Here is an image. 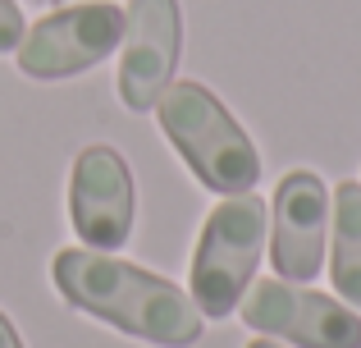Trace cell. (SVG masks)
<instances>
[{
	"mask_svg": "<svg viewBox=\"0 0 361 348\" xmlns=\"http://www.w3.org/2000/svg\"><path fill=\"white\" fill-rule=\"evenodd\" d=\"M51 280L69 307L115 325L133 340L160 348H192L206 330V316L174 280L119 261L115 252L64 248L51 261Z\"/></svg>",
	"mask_w": 361,
	"mask_h": 348,
	"instance_id": "obj_1",
	"label": "cell"
},
{
	"mask_svg": "<svg viewBox=\"0 0 361 348\" xmlns=\"http://www.w3.org/2000/svg\"><path fill=\"white\" fill-rule=\"evenodd\" d=\"M156 115H160L165 143L183 156V165L197 174V184H206L211 193H224V197L256 188L261 156H256L247 128H238V119L224 110V101L211 88H202L192 78L169 83L165 97L156 101Z\"/></svg>",
	"mask_w": 361,
	"mask_h": 348,
	"instance_id": "obj_2",
	"label": "cell"
},
{
	"mask_svg": "<svg viewBox=\"0 0 361 348\" xmlns=\"http://www.w3.org/2000/svg\"><path fill=\"white\" fill-rule=\"evenodd\" d=\"M265 202L252 193H238L220 202L202 224V239L192 252V303L202 316L224 321L238 312L247 284H252L256 266L265 252Z\"/></svg>",
	"mask_w": 361,
	"mask_h": 348,
	"instance_id": "obj_3",
	"label": "cell"
},
{
	"mask_svg": "<svg viewBox=\"0 0 361 348\" xmlns=\"http://www.w3.org/2000/svg\"><path fill=\"white\" fill-rule=\"evenodd\" d=\"M238 316L265 340L293 348H361V312L293 280H261L243 294Z\"/></svg>",
	"mask_w": 361,
	"mask_h": 348,
	"instance_id": "obj_4",
	"label": "cell"
},
{
	"mask_svg": "<svg viewBox=\"0 0 361 348\" xmlns=\"http://www.w3.org/2000/svg\"><path fill=\"white\" fill-rule=\"evenodd\" d=\"M123 42V9L119 5H69L55 9V14L37 18L23 32L14 51L18 73L27 78H73V73H87L92 64H101L106 55H115V46Z\"/></svg>",
	"mask_w": 361,
	"mask_h": 348,
	"instance_id": "obj_5",
	"label": "cell"
},
{
	"mask_svg": "<svg viewBox=\"0 0 361 348\" xmlns=\"http://www.w3.org/2000/svg\"><path fill=\"white\" fill-rule=\"evenodd\" d=\"M69 220L82 248L92 252H115L133 239L137 220V188L133 170L115 147L97 143L82 147L69 174Z\"/></svg>",
	"mask_w": 361,
	"mask_h": 348,
	"instance_id": "obj_6",
	"label": "cell"
},
{
	"mask_svg": "<svg viewBox=\"0 0 361 348\" xmlns=\"http://www.w3.org/2000/svg\"><path fill=\"white\" fill-rule=\"evenodd\" d=\"M183 51V14L178 0H133L123 9V55H119V101L142 115L156 110L174 83Z\"/></svg>",
	"mask_w": 361,
	"mask_h": 348,
	"instance_id": "obj_7",
	"label": "cell"
},
{
	"mask_svg": "<svg viewBox=\"0 0 361 348\" xmlns=\"http://www.w3.org/2000/svg\"><path fill=\"white\" fill-rule=\"evenodd\" d=\"M329 252V188L320 174L293 170L270 197V266L279 280L307 284Z\"/></svg>",
	"mask_w": 361,
	"mask_h": 348,
	"instance_id": "obj_8",
	"label": "cell"
},
{
	"mask_svg": "<svg viewBox=\"0 0 361 348\" xmlns=\"http://www.w3.org/2000/svg\"><path fill=\"white\" fill-rule=\"evenodd\" d=\"M329 211H334V234H329V280H334L338 298L348 307L361 312V184L348 179V184L334 188L329 197Z\"/></svg>",
	"mask_w": 361,
	"mask_h": 348,
	"instance_id": "obj_9",
	"label": "cell"
},
{
	"mask_svg": "<svg viewBox=\"0 0 361 348\" xmlns=\"http://www.w3.org/2000/svg\"><path fill=\"white\" fill-rule=\"evenodd\" d=\"M23 14H18V5L14 0H0V55H9V51H18V42H23Z\"/></svg>",
	"mask_w": 361,
	"mask_h": 348,
	"instance_id": "obj_10",
	"label": "cell"
},
{
	"mask_svg": "<svg viewBox=\"0 0 361 348\" xmlns=\"http://www.w3.org/2000/svg\"><path fill=\"white\" fill-rule=\"evenodd\" d=\"M0 348H23V340H18V330H14V321H9L5 312H0Z\"/></svg>",
	"mask_w": 361,
	"mask_h": 348,
	"instance_id": "obj_11",
	"label": "cell"
},
{
	"mask_svg": "<svg viewBox=\"0 0 361 348\" xmlns=\"http://www.w3.org/2000/svg\"><path fill=\"white\" fill-rule=\"evenodd\" d=\"M247 348H283V344H279V340H252Z\"/></svg>",
	"mask_w": 361,
	"mask_h": 348,
	"instance_id": "obj_12",
	"label": "cell"
}]
</instances>
